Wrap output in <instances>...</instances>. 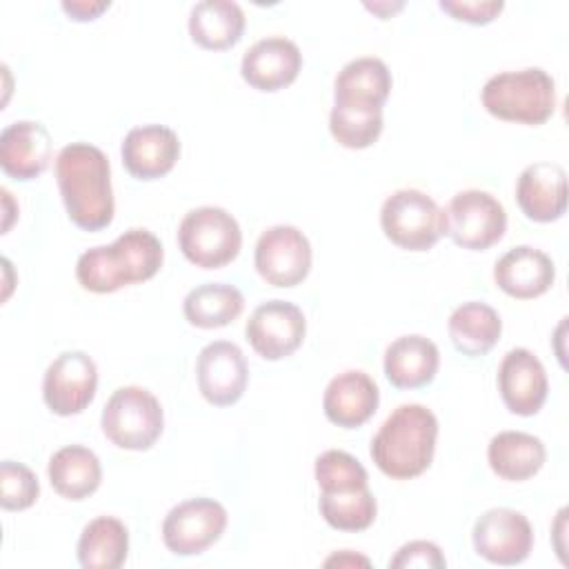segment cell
<instances>
[{"instance_id": "6da1fadb", "label": "cell", "mask_w": 569, "mask_h": 569, "mask_svg": "<svg viewBox=\"0 0 569 569\" xmlns=\"http://www.w3.org/2000/svg\"><path fill=\"white\" fill-rule=\"evenodd\" d=\"M56 182L69 220L84 231L111 224L116 202L111 167L102 149L89 142H71L56 156Z\"/></svg>"}, {"instance_id": "7a4b0ae2", "label": "cell", "mask_w": 569, "mask_h": 569, "mask_svg": "<svg viewBox=\"0 0 569 569\" xmlns=\"http://www.w3.org/2000/svg\"><path fill=\"white\" fill-rule=\"evenodd\" d=\"M162 260V242L149 229H129L111 244L87 249L76 262V278L87 291L113 293L153 278Z\"/></svg>"}, {"instance_id": "3957f363", "label": "cell", "mask_w": 569, "mask_h": 569, "mask_svg": "<svg viewBox=\"0 0 569 569\" xmlns=\"http://www.w3.org/2000/svg\"><path fill=\"white\" fill-rule=\"evenodd\" d=\"M438 438V418L425 405H400L371 438L369 453L376 467L393 480H411L431 467Z\"/></svg>"}, {"instance_id": "277c9868", "label": "cell", "mask_w": 569, "mask_h": 569, "mask_svg": "<svg viewBox=\"0 0 569 569\" xmlns=\"http://www.w3.org/2000/svg\"><path fill=\"white\" fill-rule=\"evenodd\" d=\"M480 100L500 120L538 127L556 111V82L540 67L502 71L485 82Z\"/></svg>"}, {"instance_id": "5b68a950", "label": "cell", "mask_w": 569, "mask_h": 569, "mask_svg": "<svg viewBox=\"0 0 569 569\" xmlns=\"http://www.w3.org/2000/svg\"><path fill=\"white\" fill-rule=\"evenodd\" d=\"M178 247L191 264L220 269L240 253L242 231L227 209L207 204L184 213L178 227Z\"/></svg>"}, {"instance_id": "8992f818", "label": "cell", "mask_w": 569, "mask_h": 569, "mask_svg": "<svg viewBox=\"0 0 569 569\" xmlns=\"http://www.w3.org/2000/svg\"><path fill=\"white\" fill-rule=\"evenodd\" d=\"M104 436L120 449L144 451L156 445L164 429V413L158 398L142 387L116 389L100 418Z\"/></svg>"}, {"instance_id": "52a82bcc", "label": "cell", "mask_w": 569, "mask_h": 569, "mask_svg": "<svg viewBox=\"0 0 569 569\" xmlns=\"http://www.w3.org/2000/svg\"><path fill=\"white\" fill-rule=\"evenodd\" d=\"M380 227L405 251H429L445 233L442 209L420 189L393 191L382 202Z\"/></svg>"}, {"instance_id": "ba28073f", "label": "cell", "mask_w": 569, "mask_h": 569, "mask_svg": "<svg viewBox=\"0 0 569 569\" xmlns=\"http://www.w3.org/2000/svg\"><path fill=\"white\" fill-rule=\"evenodd\" d=\"M445 233L462 249L485 251L502 240L507 211L498 198L480 189L458 191L442 211Z\"/></svg>"}, {"instance_id": "9c48e42d", "label": "cell", "mask_w": 569, "mask_h": 569, "mask_svg": "<svg viewBox=\"0 0 569 569\" xmlns=\"http://www.w3.org/2000/svg\"><path fill=\"white\" fill-rule=\"evenodd\" d=\"M227 529V509L213 498H191L169 509L162 522V542L176 556L207 551Z\"/></svg>"}, {"instance_id": "30bf717a", "label": "cell", "mask_w": 569, "mask_h": 569, "mask_svg": "<svg viewBox=\"0 0 569 569\" xmlns=\"http://www.w3.org/2000/svg\"><path fill=\"white\" fill-rule=\"evenodd\" d=\"M256 271L273 287H296L311 269L309 238L293 224H273L260 233L253 253Z\"/></svg>"}, {"instance_id": "8fae6325", "label": "cell", "mask_w": 569, "mask_h": 569, "mask_svg": "<svg viewBox=\"0 0 569 569\" xmlns=\"http://www.w3.org/2000/svg\"><path fill=\"white\" fill-rule=\"evenodd\" d=\"M98 387V367L84 351H62L47 367L42 378L44 405L58 416L82 413Z\"/></svg>"}, {"instance_id": "7c38bea8", "label": "cell", "mask_w": 569, "mask_h": 569, "mask_svg": "<svg viewBox=\"0 0 569 569\" xmlns=\"http://www.w3.org/2000/svg\"><path fill=\"white\" fill-rule=\"evenodd\" d=\"M473 549L493 565H520L533 547V529L525 513L509 507L487 509L471 531Z\"/></svg>"}, {"instance_id": "4fadbf2b", "label": "cell", "mask_w": 569, "mask_h": 569, "mask_svg": "<svg viewBox=\"0 0 569 569\" xmlns=\"http://www.w3.org/2000/svg\"><path fill=\"white\" fill-rule=\"evenodd\" d=\"M305 333V313L289 300H267L258 305L244 325L249 345L264 360H282L291 356L302 345Z\"/></svg>"}, {"instance_id": "5bb4252c", "label": "cell", "mask_w": 569, "mask_h": 569, "mask_svg": "<svg viewBox=\"0 0 569 569\" xmlns=\"http://www.w3.org/2000/svg\"><path fill=\"white\" fill-rule=\"evenodd\" d=\"M196 378L202 398L216 407L238 402L249 382V367L238 345L216 340L200 349L196 360Z\"/></svg>"}, {"instance_id": "9a60e30c", "label": "cell", "mask_w": 569, "mask_h": 569, "mask_svg": "<svg viewBox=\"0 0 569 569\" xmlns=\"http://www.w3.org/2000/svg\"><path fill=\"white\" fill-rule=\"evenodd\" d=\"M498 389L505 407L516 416H533L542 409L549 380L538 356L525 347L505 353L498 367Z\"/></svg>"}, {"instance_id": "2e32d148", "label": "cell", "mask_w": 569, "mask_h": 569, "mask_svg": "<svg viewBox=\"0 0 569 569\" xmlns=\"http://www.w3.org/2000/svg\"><path fill=\"white\" fill-rule=\"evenodd\" d=\"M302 67L298 44L284 36H267L253 42L240 62L244 82L258 91H278L289 87Z\"/></svg>"}, {"instance_id": "e0dca14e", "label": "cell", "mask_w": 569, "mask_h": 569, "mask_svg": "<svg viewBox=\"0 0 569 569\" xmlns=\"http://www.w3.org/2000/svg\"><path fill=\"white\" fill-rule=\"evenodd\" d=\"M124 169L138 180L167 176L180 158V138L164 124L133 127L120 147Z\"/></svg>"}, {"instance_id": "ac0fdd59", "label": "cell", "mask_w": 569, "mask_h": 569, "mask_svg": "<svg viewBox=\"0 0 569 569\" xmlns=\"http://www.w3.org/2000/svg\"><path fill=\"white\" fill-rule=\"evenodd\" d=\"M516 200L533 222H553L567 211V171L558 162L540 160L522 169Z\"/></svg>"}, {"instance_id": "d6986e66", "label": "cell", "mask_w": 569, "mask_h": 569, "mask_svg": "<svg viewBox=\"0 0 569 569\" xmlns=\"http://www.w3.org/2000/svg\"><path fill=\"white\" fill-rule=\"evenodd\" d=\"M380 391L376 380L360 369H347L329 380L322 396V411L329 422L342 429H356L376 413Z\"/></svg>"}, {"instance_id": "ffe728a7", "label": "cell", "mask_w": 569, "mask_h": 569, "mask_svg": "<svg viewBox=\"0 0 569 569\" xmlns=\"http://www.w3.org/2000/svg\"><path fill=\"white\" fill-rule=\"evenodd\" d=\"M493 280L507 296L531 300L551 289L556 280V264L545 251L518 244L496 260Z\"/></svg>"}, {"instance_id": "44dd1931", "label": "cell", "mask_w": 569, "mask_h": 569, "mask_svg": "<svg viewBox=\"0 0 569 569\" xmlns=\"http://www.w3.org/2000/svg\"><path fill=\"white\" fill-rule=\"evenodd\" d=\"M51 160V136L42 122L18 120L0 133V167L9 178L33 180Z\"/></svg>"}, {"instance_id": "7402d4cb", "label": "cell", "mask_w": 569, "mask_h": 569, "mask_svg": "<svg viewBox=\"0 0 569 569\" xmlns=\"http://www.w3.org/2000/svg\"><path fill=\"white\" fill-rule=\"evenodd\" d=\"M391 71L373 56H362L347 62L333 82V104L382 109L391 93Z\"/></svg>"}, {"instance_id": "603a6c76", "label": "cell", "mask_w": 569, "mask_h": 569, "mask_svg": "<svg viewBox=\"0 0 569 569\" xmlns=\"http://www.w3.org/2000/svg\"><path fill=\"white\" fill-rule=\"evenodd\" d=\"M438 367V347L425 336H400L385 349V376L398 389L429 385L436 378Z\"/></svg>"}, {"instance_id": "cb8c5ba5", "label": "cell", "mask_w": 569, "mask_h": 569, "mask_svg": "<svg viewBox=\"0 0 569 569\" xmlns=\"http://www.w3.org/2000/svg\"><path fill=\"white\" fill-rule=\"evenodd\" d=\"M487 460L491 471L509 482H522L533 478L545 460V442L527 431H500L489 440Z\"/></svg>"}, {"instance_id": "d4e9b609", "label": "cell", "mask_w": 569, "mask_h": 569, "mask_svg": "<svg viewBox=\"0 0 569 569\" xmlns=\"http://www.w3.org/2000/svg\"><path fill=\"white\" fill-rule=\"evenodd\" d=\"M244 11L231 0H202L189 11V36L209 51L233 47L244 31Z\"/></svg>"}, {"instance_id": "484cf974", "label": "cell", "mask_w": 569, "mask_h": 569, "mask_svg": "<svg viewBox=\"0 0 569 569\" xmlns=\"http://www.w3.org/2000/svg\"><path fill=\"white\" fill-rule=\"evenodd\" d=\"M47 476L56 493L67 500H84L102 482L98 456L82 445H67L49 458Z\"/></svg>"}, {"instance_id": "4316f807", "label": "cell", "mask_w": 569, "mask_h": 569, "mask_svg": "<svg viewBox=\"0 0 569 569\" xmlns=\"http://www.w3.org/2000/svg\"><path fill=\"white\" fill-rule=\"evenodd\" d=\"M453 347L469 358L489 353L502 333V320L487 302H462L456 307L447 322Z\"/></svg>"}, {"instance_id": "83f0119b", "label": "cell", "mask_w": 569, "mask_h": 569, "mask_svg": "<svg viewBox=\"0 0 569 569\" xmlns=\"http://www.w3.org/2000/svg\"><path fill=\"white\" fill-rule=\"evenodd\" d=\"M78 562L84 569H118L129 553V531L113 516H98L78 538Z\"/></svg>"}, {"instance_id": "f1b7e54d", "label": "cell", "mask_w": 569, "mask_h": 569, "mask_svg": "<svg viewBox=\"0 0 569 569\" xmlns=\"http://www.w3.org/2000/svg\"><path fill=\"white\" fill-rule=\"evenodd\" d=\"M244 309V296L233 284L204 282L182 300V313L198 329H218L233 322Z\"/></svg>"}, {"instance_id": "f546056e", "label": "cell", "mask_w": 569, "mask_h": 569, "mask_svg": "<svg viewBox=\"0 0 569 569\" xmlns=\"http://www.w3.org/2000/svg\"><path fill=\"white\" fill-rule=\"evenodd\" d=\"M320 516L338 531H365L376 520V498L369 487L349 491H320Z\"/></svg>"}, {"instance_id": "4dcf8cb0", "label": "cell", "mask_w": 569, "mask_h": 569, "mask_svg": "<svg viewBox=\"0 0 569 569\" xmlns=\"http://www.w3.org/2000/svg\"><path fill=\"white\" fill-rule=\"evenodd\" d=\"M329 131L340 147L367 149L382 133V109L333 104L329 113Z\"/></svg>"}, {"instance_id": "1f68e13d", "label": "cell", "mask_w": 569, "mask_h": 569, "mask_svg": "<svg viewBox=\"0 0 569 569\" xmlns=\"http://www.w3.org/2000/svg\"><path fill=\"white\" fill-rule=\"evenodd\" d=\"M313 473L320 491H349L369 487V476L360 460L340 449L322 451L316 458Z\"/></svg>"}, {"instance_id": "d6a6232c", "label": "cell", "mask_w": 569, "mask_h": 569, "mask_svg": "<svg viewBox=\"0 0 569 569\" xmlns=\"http://www.w3.org/2000/svg\"><path fill=\"white\" fill-rule=\"evenodd\" d=\"M40 496V482L36 473L13 460L0 462V505L7 511L29 509Z\"/></svg>"}, {"instance_id": "836d02e7", "label": "cell", "mask_w": 569, "mask_h": 569, "mask_svg": "<svg viewBox=\"0 0 569 569\" xmlns=\"http://www.w3.org/2000/svg\"><path fill=\"white\" fill-rule=\"evenodd\" d=\"M438 7L451 18L469 24H487L505 9L502 0H440Z\"/></svg>"}, {"instance_id": "e575fe53", "label": "cell", "mask_w": 569, "mask_h": 569, "mask_svg": "<svg viewBox=\"0 0 569 569\" xmlns=\"http://www.w3.org/2000/svg\"><path fill=\"white\" fill-rule=\"evenodd\" d=\"M447 560L438 545L429 540H411L398 549V553L389 560V567H445Z\"/></svg>"}, {"instance_id": "d590c367", "label": "cell", "mask_w": 569, "mask_h": 569, "mask_svg": "<svg viewBox=\"0 0 569 569\" xmlns=\"http://www.w3.org/2000/svg\"><path fill=\"white\" fill-rule=\"evenodd\" d=\"M109 0H64L62 2V11L78 22H87V20H96L102 11L109 9Z\"/></svg>"}, {"instance_id": "8d00e7d4", "label": "cell", "mask_w": 569, "mask_h": 569, "mask_svg": "<svg viewBox=\"0 0 569 569\" xmlns=\"http://www.w3.org/2000/svg\"><path fill=\"white\" fill-rule=\"evenodd\" d=\"M325 565H327V567H331V565H338V567H340V565H369V560L362 558V556H351L349 551H342V553H336V556L327 558Z\"/></svg>"}, {"instance_id": "74e56055", "label": "cell", "mask_w": 569, "mask_h": 569, "mask_svg": "<svg viewBox=\"0 0 569 569\" xmlns=\"http://www.w3.org/2000/svg\"><path fill=\"white\" fill-rule=\"evenodd\" d=\"M365 7H367L369 11H373V13H378V16L385 20V18H389L393 11L402 9V2H396V4H389V2H385V4H380V2H373V4H371V2H367Z\"/></svg>"}]
</instances>
